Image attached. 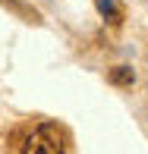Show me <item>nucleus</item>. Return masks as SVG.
Returning <instances> with one entry per match:
<instances>
[{
	"label": "nucleus",
	"mask_w": 148,
	"mask_h": 154,
	"mask_svg": "<svg viewBox=\"0 0 148 154\" xmlns=\"http://www.w3.org/2000/svg\"><path fill=\"white\" fill-rule=\"evenodd\" d=\"M22 154H66V135L54 123H44L25 138Z\"/></svg>",
	"instance_id": "f257e3e1"
},
{
	"label": "nucleus",
	"mask_w": 148,
	"mask_h": 154,
	"mask_svg": "<svg viewBox=\"0 0 148 154\" xmlns=\"http://www.w3.org/2000/svg\"><path fill=\"white\" fill-rule=\"evenodd\" d=\"M132 79H136V75H132V69H126V66H120V69L110 72V82H114V85H129Z\"/></svg>",
	"instance_id": "f03ea898"
},
{
	"label": "nucleus",
	"mask_w": 148,
	"mask_h": 154,
	"mask_svg": "<svg viewBox=\"0 0 148 154\" xmlns=\"http://www.w3.org/2000/svg\"><path fill=\"white\" fill-rule=\"evenodd\" d=\"M95 3H98V13H101L104 19H117L120 16V10H117L114 0H95Z\"/></svg>",
	"instance_id": "7ed1b4c3"
}]
</instances>
